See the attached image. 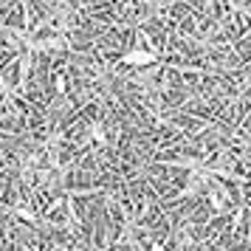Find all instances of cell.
<instances>
[{
	"label": "cell",
	"instance_id": "1",
	"mask_svg": "<svg viewBox=\"0 0 251 251\" xmlns=\"http://www.w3.org/2000/svg\"><path fill=\"white\" fill-rule=\"evenodd\" d=\"M127 62V65H150V62H152V54H147V51H130V54H125V57H122Z\"/></svg>",
	"mask_w": 251,
	"mask_h": 251
},
{
	"label": "cell",
	"instance_id": "2",
	"mask_svg": "<svg viewBox=\"0 0 251 251\" xmlns=\"http://www.w3.org/2000/svg\"><path fill=\"white\" fill-rule=\"evenodd\" d=\"M152 251H164V246H152Z\"/></svg>",
	"mask_w": 251,
	"mask_h": 251
}]
</instances>
